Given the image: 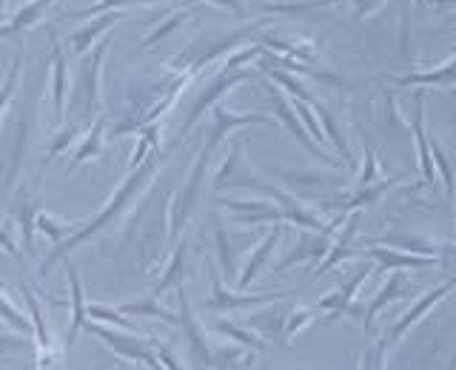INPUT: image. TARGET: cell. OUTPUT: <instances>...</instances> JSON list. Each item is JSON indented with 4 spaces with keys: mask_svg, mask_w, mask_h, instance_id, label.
I'll list each match as a JSON object with an SVG mask.
<instances>
[{
    "mask_svg": "<svg viewBox=\"0 0 456 370\" xmlns=\"http://www.w3.org/2000/svg\"><path fill=\"white\" fill-rule=\"evenodd\" d=\"M126 18V12L123 9H109L103 18H97V20H92V23H86L83 28H77L75 35H69V40H66V49L71 52V54H86L92 49V43L103 35V32H109V28L114 26V23H120Z\"/></svg>",
    "mask_w": 456,
    "mask_h": 370,
    "instance_id": "obj_3",
    "label": "cell"
},
{
    "mask_svg": "<svg viewBox=\"0 0 456 370\" xmlns=\"http://www.w3.org/2000/svg\"><path fill=\"white\" fill-rule=\"evenodd\" d=\"M211 4H217L223 9H232V12L242 14V4H240V0H211Z\"/></svg>",
    "mask_w": 456,
    "mask_h": 370,
    "instance_id": "obj_23",
    "label": "cell"
},
{
    "mask_svg": "<svg viewBox=\"0 0 456 370\" xmlns=\"http://www.w3.org/2000/svg\"><path fill=\"white\" fill-rule=\"evenodd\" d=\"M123 313H146V317H160V319H175L171 313H166L160 305H154V299H149V302H134V305H123L120 308Z\"/></svg>",
    "mask_w": 456,
    "mask_h": 370,
    "instance_id": "obj_20",
    "label": "cell"
},
{
    "mask_svg": "<svg viewBox=\"0 0 456 370\" xmlns=\"http://www.w3.org/2000/svg\"><path fill=\"white\" fill-rule=\"evenodd\" d=\"M151 171H154V163H146V165H142L140 171H137V174L134 177H128L126 180V185H123V189L118 191V194H114V199H111V203L103 208V211H100L97 213V217L92 220V222H86V228H80V231L77 234H71L66 242H61V245H54V251H52V256H49V260L46 262H43V268H40V274L43 277H46L49 274V270H52V265L57 262V260H63V256L71 251V248H77L80 245V242H86V239H89L94 231H100V228H103L111 217H114V213H118L126 203H128V197H132L137 189H140V182L142 180H146L149 174H151Z\"/></svg>",
    "mask_w": 456,
    "mask_h": 370,
    "instance_id": "obj_1",
    "label": "cell"
},
{
    "mask_svg": "<svg viewBox=\"0 0 456 370\" xmlns=\"http://www.w3.org/2000/svg\"><path fill=\"white\" fill-rule=\"evenodd\" d=\"M453 80H456V60L448 63L445 68H434V71H425V75L405 77L403 83H453Z\"/></svg>",
    "mask_w": 456,
    "mask_h": 370,
    "instance_id": "obj_18",
    "label": "cell"
},
{
    "mask_svg": "<svg viewBox=\"0 0 456 370\" xmlns=\"http://www.w3.org/2000/svg\"><path fill=\"white\" fill-rule=\"evenodd\" d=\"M180 277H183V248H177V253H175V260L168 262V270H166V277L157 282V288H154V296H160L163 291H168L171 285L175 282H180Z\"/></svg>",
    "mask_w": 456,
    "mask_h": 370,
    "instance_id": "obj_19",
    "label": "cell"
},
{
    "mask_svg": "<svg viewBox=\"0 0 456 370\" xmlns=\"http://www.w3.org/2000/svg\"><path fill=\"white\" fill-rule=\"evenodd\" d=\"M109 46H111V37H103L80 63L77 100L86 106V111H94L100 106V68H103V57H106Z\"/></svg>",
    "mask_w": 456,
    "mask_h": 370,
    "instance_id": "obj_2",
    "label": "cell"
},
{
    "mask_svg": "<svg viewBox=\"0 0 456 370\" xmlns=\"http://www.w3.org/2000/svg\"><path fill=\"white\" fill-rule=\"evenodd\" d=\"M66 279H69V291H71V327H69V339H66V348L75 345L77 334L83 331L86 317H89V305H86V296H83V282L77 268L66 262Z\"/></svg>",
    "mask_w": 456,
    "mask_h": 370,
    "instance_id": "obj_4",
    "label": "cell"
},
{
    "mask_svg": "<svg viewBox=\"0 0 456 370\" xmlns=\"http://www.w3.org/2000/svg\"><path fill=\"white\" fill-rule=\"evenodd\" d=\"M417 4H425V0H417Z\"/></svg>",
    "mask_w": 456,
    "mask_h": 370,
    "instance_id": "obj_25",
    "label": "cell"
},
{
    "mask_svg": "<svg viewBox=\"0 0 456 370\" xmlns=\"http://www.w3.org/2000/svg\"><path fill=\"white\" fill-rule=\"evenodd\" d=\"M20 291H23V299H26V305H28V317H32V325H35V348L37 350H54V342H52V334H49V327H46V319H43L37 296L32 294L28 285H20Z\"/></svg>",
    "mask_w": 456,
    "mask_h": 370,
    "instance_id": "obj_8",
    "label": "cell"
},
{
    "mask_svg": "<svg viewBox=\"0 0 456 370\" xmlns=\"http://www.w3.org/2000/svg\"><path fill=\"white\" fill-rule=\"evenodd\" d=\"M89 317L100 319V322H109V325H120V327H126V331H134V325L128 319H123V310H114L106 305H89Z\"/></svg>",
    "mask_w": 456,
    "mask_h": 370,
    "instance_id": "obj_17",
    "label": "cell"
},
{
    "mask_svg": "<svg viewBox=\"0 0 456 370\" xmlns=\"http://www.w3.org/2000/svg\"><path fill=\"white\" fill-rule=\"evenodd\" d=\"M35 228L40 234H46L54 245H61V242H66L71 234H77L80 231V220H71V222H66V220H57V217H52V213H37V220H35Z\"/></svg>",
    "mask_w": 456,
    "mask_h": 370,
    "instance_id": "obj_9",
    "label": "cell"
},
{
    "mask_svg": "<svg viewBox=\"0 0 456 370\" xmlns=\"http://www.w3.org/2000/svg\"><path fill=\"white\" fill-rule=\"evenodd\" d=\"M246 77H248V75H232V68H225L223 75H220L217 80H214L203 94H200L194 111L189 114V120H185V125H183V132H189V128L194 125V120L200 117V114H203V109H206L208 103H214V100H217V97L228 89V85H232V83H240V80H246Z\"/></svg>",
    "mask_w": 456,
    "mask_h": 370,
    "instance_id": "obj_7",
    "label": "cell"
},
{
    "mask_svg": "<svg viewBox=\"0 0 456 370\" xmlns=\"http://www.w3.org/2000/svg\"><path fill=\"white\" fill-rule=\"evenodd\" d=\"M80 134V128L77 125H66V128H61V132H57L54 134V140L49 142V154H46V160H43V165H49L52 160H54V157H61L69 146H71V140H75Z\"/></svg>",
    "mask_w": 456,
    "mask_h": 370,
    "instance_id": "obj_16",
    "label": "cell"
},
{
    "mask_svg": "<svg viewBox=\"0 0 456 370\" xmlns=\"http://www.w3.org/2000/svg\"><path fill=\"white\" fill-rule=\"evenodd\" d=\"M54 4V0H32V4H26V6H20L18 12H14V18L9 20V26H12V32L14 35H20V32H26V28H32L43 14H46V9Z\"/></svg>",
    "mask_w": 456,
    "mask_h": 370,
    "instance_id": "obj_12",
    "label": "cell"
},
{
    "mask_svg": "<svg viewBox=\"0 0 456 370\" xmlns=\"http://www.w3.org/2000/svg\"><path fill=\"white\" fill-rule=\"evenodd\" d=\"M0 248H4L9 256H18V245H14V242H12V237H9L6 228H0Z\"/></svg>",
    "mask_w": 456,
    "mask_h": 370,
    "instance_id": "obj_22",
    "label": "cell"
},
{
    "mask_svg": "<svg viewBox=\"0 0 456 370\" xmlns=\"http://www.w3.org/2000/svg\"><path fill=\"white\" fill-rule=\"evenodd\" d=\"M52 365H54V350L35 348V370H52Z\"/></svg>",
    "mask_w": 456,
    "mask_h": 370,
    "instance_id": "obj_21",
    "label": "cell"
},
{
    "mask_svg": "<svg viewBox=\"0 0 456 370\" xmlns=\"http://www.w3.org/2000/svg\"><path fill=\"white\" fill-rule=\"evenodd\" d=\"M4 6H6V0H0V26H4Z\"/></svg>",
    "mask_w": 456,
    "mask_h": 370,
    "instance_id": "obj_24",
    "label": "cell"
},
{
    "mask_svg": "<svg viewBox=\"0 0 456 370\" xmlns=\"http://www.w3.org/2000/svg\"><path fill=\"white\" fill-rule=\"evenodd\" d=\"M0 319H4V322L12 327V331H18V334H23V336H35L32 317H26V313L4 294V288H0Z\"/></svg>",
    "mask_w": 456,
    "mask_h": 370,
    "instance_id": "obj_11",
    "label": "cell"
},
{
    "mask_svg": "<svg viewBox=\"0 0 456 370\" xmlns=\"http://www.w3.org/2000/svg\"><path fill=\"white\" fill-rule=\"evenodd\" d=\"M49 43H52V106H54V120L61 123L66 114V52L54 35Z\"/></svg>",
    "mask_w": 456,
    "mask_h": 370,
    "instance_id": "obj_5",
    "label": "cell"
},
{
    "mask_svg": "<svg viewBox=\"0 0 456 370\" xmlns=\"http://www.w3.org/2000/svg\"><path fill=\"white\" fill-rule=\"evenodd\" d=\"M89 334L100 336L109 348H114L120 356H128V359H140V362L154 365L151 353H149L146 348H142V342H140V339L123 336V334H114V331H109V327H103V325H89Z\"/></svg>",
    "mask_w": 456,
    "mask_h": 370,
    "instance_id": "obj_6",
    "label": "cell"
},
{
    "mask_svg": "<svg viewBox=\"0 0 456 370\" xmlns=\"http://www.w3.org/2000/svg\"><path fill=\"white\" fill-rule=\"evenodd\" d=\"M20 68H23V60L20 57H14L12 66H9V75H6L4 85H0V117H4V111L9 109L14 89H18V83H20Z\"/></svg>",
    "mask_w": 456,
    "mask_h": 370,
    "instance_id": "obj_15",
    "label": "cell"
},
{
    "mask_svg": "<svg viewBox=\"0 0 456 370\" xmlns=\"http://www.w3.org/2000/svg\"><path fill=\"white\" fill-rule=\"evenodd\" d=\"M103 128H106V120L100 117V120L92 125V132L86 134V140L80 142V149L75 151V157H71L69 171H77L86 160H92V157L100 154V146H103Z\"/></svg>",
    "mask_w": 456,
    "mask_h": 370,
    "instance_id": "obj_10",
    "label": "cell"
},
{
    "mask_svg": "<svg viewBox=\"0 0 456 370\" xmlns=\"http://www.w3.org/2000/svg\"><path fill=\"white\" fill-rule=\"evenodd\" d=\"M35 220H37V213H35V205H32V199H28V194L23 191L20 199H18V225H20V234H23V245L26 251H32L35 248Z\"/></svg>",
    "mask_w": 456,
    "mask_h": 370,
    "instance_id": "obj_13",
    "label": "cell"
},
{
    "mask_svg": "<svg viewBox=\"0 0 456 370\" xmlns=\"http://www.w3.org/2000/svg\"><path fill=\"white\" fill-rule=\"evenodd\" d=\"M185 18H189V9H180V12L171 14L168 20H163L160 26H154L151 32H149V37L140 43V52H142V49H151V46H157V43H160V40H166V37H168L171 32H175V28H177Z\"/></svg>",
    "mask_w": 456,
    "mask_h": 370,
    "instance_id": "obj_14",
    "label": "cell"
}]
</instances>
